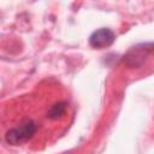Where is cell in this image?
Masks as SVG:
<instances>
[{
  "mask_svg": "<svg viewBox=\"0 0 154 154\" xmlns=\"http://www.w3.org/2000/svg\"><path fill=\"white\" fill-rule=\"evenodd\" d=\"M154 49V43H146V45H140L134 47L125 57L126 61L131 66H137L144 61L147 55Z\"/></svg>",
  "mask_w": 154,
  "mask_h": 154,
  "instance_id": "obj_3",
  "label": "cell"
},
{
  "mask_svg": "<svg viewBox=\"0 0 154 154\" xmlns=\"http://www.w3.org/2000/svg\"><path fill=\"white\" fill-rule=\"evenodd\" d=\"M116 38V35L114 32L108 29V28H100L97 30H95L90 37H89V43L91 47L94 48H106L108 46H111L113 43Z\"/></svg>",
  "mask_w": 154,
  "mask_h": 154,
  "instance_id": "obj_2",
  "label": "cell"
},
{
  "mask_svg": "<svg viewBox=\"0 0 154 154\" xmlns=\"http://www.w3.org/2000/svg\"><path fill=\"white\" fill-rule=\"evenodd\" d=\"M65 108H66V106H65V103H64V102L55 103V105H54V106H52V107H51V109L48 111L47 117H48V118H51V119H58L60 116H63V114H64Z\"/></svg>",
  "mask_w": 154,
  "mask_h": 154,
  "instance_id": "obj_4",
  "label": "cell"
},
{
  "mask_svg": "<svg viewBox=\"0 0 154 154\" xmlns=\"http://www.w3.org/2000/svg\"><path fill=\"white\" fill-rule=\"evenodd\" d=\"M35 131H36V123L29 119L22 123L20 125L10 129L5 135V140L8 144L18 146L29 141L34 136Z\"/></svg>",
  "mask_w": 154,
  "mask_h": 154,
  "instance_id": "obj_1",
  "label": "cell"
}]
</instances>
